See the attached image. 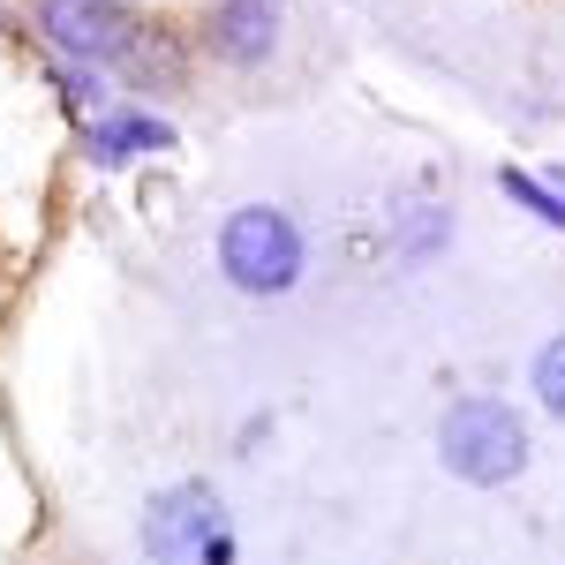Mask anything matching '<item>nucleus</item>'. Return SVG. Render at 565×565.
<instances>
[{
  "mask_svg": "<svg viewBox=\"0 0 565 565\" xmlns=\"http://www.w3.org/2000/svg\"><path fill=\"white\" fill-rule=\"evenodd\" d=\"M527 460H535V437H527L513 399H498V392H460V399H445V415H437V468L452 482H468V490H505V482L527 476Z\"/></svg>",
  "mask_w": 565,
  "mask_h": 565,
  "instance_id": "f257e3e1",
  "label": "nucleus"
},
{
  "mask_svg": "<svg viewBox=\"0 0 565 565\" xmlns=\"http://www.w3.org/2000/svg\"><path fill=\"white\" fill-rule=\"evenodd\" d=\"M218 279L249 302H279L309 279V234L287 204H234L218 218Z\"/></svg>",
  "mask_w": 565,
  "mask_h": 565,
  "instance_id": "f03ea898",
  "label": "nucleus"
},
{
  "mask_svg": "<svg viewBox=\"0 0 565 565\" xmlns=\"http://www.w3.org/2000/svg\"><path fill=\"white\" fill-rule=\"evenodd\" d=\"M136 551H143V565H242V535H234V513L212 482L181 476L143 498Z\"/></svg>",
  "mask_w": 565,
  "mask_h": 565,
  "instance_id": "7ed1b4c3",
  "label": "nucleus"
},
{
  "mask_svg": "<svg viewBox=\"0 0 565 565\" xmlns=\"http://www.w3.org/2000/svg\"><path fill=\"white\" fill-rule=\"evenodd\" d=\"M31 31L53 45V61H76V68H98V76H121L151 15L136 0H31Z\"/></svg>",
  "mask_w": 565,
  "mask_h": 565,
  "instance_id": "20e7f679",
  "label": "nucleus"
},
{
  "mask_svg": "<svg viewBox=\"0 0 565 565\" xmlns=\"http://www.w3.org/2000/svg\"><path fill=\"white\" fill-rule=\"evenodd\" d=\"M287 31V0H218L204 15V53L218 68H264Z\"/></svg>",
  "mask_w": 565,
  "mask_h": 565,
  "instance_id": "39448f33",
  "label": "nucleus"
},
{
  "mask_svg": "<svg viewBox=\"0 0 565 565\" xmlns=\"http://www.w3.org/2000/svg\"><path fill=\"white\" fill-rule=\"evenodd\" d=\"M181 136L167 114H151V106H114V114H98L84 121V159L98 174H121L129 159H151V151H174Z\"/></svg>",
  "mask_w": 565,
  "mask_h": 565,
  "instance_id": "423d86ee",
  "label": "nucleus"
},
{
  "mask_svg": "<svg viewBox=\"0 0 565 565\" xmlns=\"http://www.w3.org/2000/svg\"><path fill=\"white\" fill-rule=\"evenodd\" d=\"M392 249L399 264H437L452 249V212L437 196H392Z\"/></svg>",
  "mask_w": 565,
  "mask_h": 565,
  "instance_id": "0eeeda50",
  "label": "nucleus"
},
{
  "mask_svg": "<svg viewBox=\"0 0 565 565\" xmlns=\"http://www.w3.org/2000/svg\"><path fill=\"white\" fill-rule=\"evenodd\" d=\"M498 196L513 204V212H527L535 226H551V234H565V167H498Z\"/></svg>",
  "mask_w": 565,
  "mask_h": 565,
  "instance_id": "6e6552de",
  "label": "nucleus"
},
{
  "mask_svg": "<svg viewBox=\"0 0 565 565\" xmlns=\"http://www.w3.org/2000/svg\"><path fill=\"white\" fill-rule=\"evenodd\" d=\"M53 98H61L76 121H98V114H114V106H121L114 84H106L98 68H76V61H61V68H53Z\"/></svg>",
  "mask_w": 565,
  "mask_h": 565,
  "instance_id": "1a4fd4ad",
  "label": "nucleus"
},
{
  "mask_svg": "<svg viewBox=\"0 0 565 565\" xmlns=\"http://www.w3.org/2000/svg\"><path fill=\"white\" fill-rule=\"evenodd\" d=\"M527 392H535V407H543L551 423H565V332L535 348V362H527Z\"/></svg>",
  "mask_w": 565,
  "mask_h": 565,
  "instance_id": "9d476101",
  "label": "nucleus"
},
{
  "mask_svg": "<svg viewBox=\"0 0 565 565\" xmlns=\"http://www.w3.org/2000/svg\"><path fill=\"white\" fill-rule=\"evenodd\" d=\"M0 31H8V8H0Z\"/></svg>",
  "mask_w": 565,
  "mask_h": 565,
  "instance_id": "9b49d317",
  "label": "nucleus"
}]
</instances>
